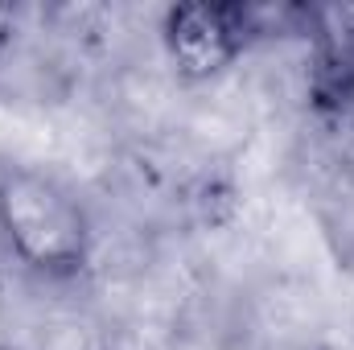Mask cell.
I'll use <instances>...</instances> for the list:
<instances>
[{"label": "cell", "instance_id": "7a4b0ae2", "mask_svg": "<svg viewBox=\"0 0 354 350\" xmlns=\"http://www.w3.org/2000/svg\"><path fill=\"white\" fill-rule=\"evenodd\" d=\"M264 33V8L235 4V0H185V4L165 8V21H161L165 54L185 83L218 79Z\"/></svg>", "mask_w": 354, "mask_h": 350}, {"label": "cell", "instance_id": "6da1fadb", "mask_svg": "<svg viewBox=\"0 0 354 350\" xmlns=\"http://www.w3.org/2000/svg\"><path fill=\"white\" fill-rule=\"evenodd\" d=\"M0 243L25 272L66 284L95 256V227L83 198L37 169L0 174Z\"/></svg>", "mask_w": 354, "mask_h": 350}, {"label": "cell", "instance_id": "3957f363", "mask_svg": "<svg viewBox=\"0 0 354 350\" xmlns=\"http://www.w3.org/2000/svg\"><path fill=\"white\" fill-rule=\"evenodd\" d=\"M305 33L313 42V99L326 111L354 107V4L305 8Z\"/></svg>", "mask_w": 354, "mask_h": 350}, {"label": "cell", "instance_id": "5b68a950", "mask_svg": "<svg viewBox=\"0 0 354 350\" xmlns=\"http://www.w3.org/2000/svg\"><path fill=\"white\" fill-rule=\"evenodd\" d=\"M0 350H12V338H8V301H4V284H0Z\"/></svg>", "mask_w": 354, "mask_h": 350}, {"label": "cell", "instance_id": "277c9868", "mask_svg": "<svg viewBox=\"0 0 354 350\" xmlns=\"http://www.w3.org/2000/svg\"><path fill=\"white\" fill-rule=\"evenodd\" d=\"M12 37H17V8L12 4H0V54L12 46Z\"/></svg>", "mask_w": 354, "mask_h": 350}]
</instances>
